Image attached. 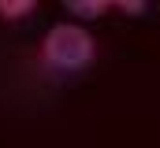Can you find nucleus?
Listing matches in <instances>:
<instances>
[{
    "label": "nucleus",
    "mask_w": 160,
    "mask_h": 148,
    "mask_svg": "<svg viewBox=\"0 0 160 148\" xmlns=\"http://www.w3.org/2000/svg\"><path fill=\"white\" fill-rule=\"evenodd\" d=\"M93 56H97V41L75 22L52 26L45 34V44H41V59L52 71H82L93 63Z\"/></svg>",
    "instance_id": "f257e3e1"
},
{
    "label": "nucleus",
    "mask_w": 160,
    "mask_h": 148,
    "mask_svg": "<svg viewBox=\"0 0 160 148\" xmlns=\"http://www.w3.org/2000/svg\"><path fill=\"white\" fill-rule=\"evenodd\" d=\"M119 11H127V15H142V11H145V4H142V0H123Z\"/></svg>",
    "instance_id": "20e7f679"
},
{
    "label": "nucleus",
    "mask_w": 160,
    "mask_h": 148,
    "mask_svg": "<svg viewBox=\"0 0 160 148\" xmlns=\"http://www.w3.org/2000/svg\"><path fill=\"white\" fill-rule=\"evenodd\" d=\"M108 7V0H67V11H75L78 19H101Z\"/></svg>",
    "instance_id": "f03ea898"
},
{
    "label": "nucleus",
    "mask_w": 160,
    "mask_h": 148,
    "mask_svg": "<svg viewBox=\"0 0 160 148\" xmlns=\"http://www.w3.org/2000/svg\"><path fill=\"white\" fill-rule=\"evenodd\" d=\"M34 15V0H0V19H22Z\"/></svg>",
    "instance_id": "7ed1b4c3"
}]
</instances>
